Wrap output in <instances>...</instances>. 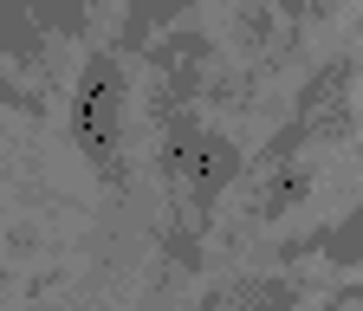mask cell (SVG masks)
<instances>
[{
  "label": "cell",
  "instance_id": "cell-1",
  "mask_svg": "<svg viewBox=\"0 0 363 311\" xmlns=\"http://www.w3.org/2000/svg\"><path fill=\"white\" fill-rule=\"evenodd\" d=\"M123 104H130V84H123V65L117 52H98L78 78V104H72V130L78 143L91 149V162L117 175V143H123Z\"/></svg>",
  "mask_w": 363,
  "mask_h": 311
},
{
  "label": "cell",
  "instance_id": "cell-2",
  "mask_svg": "<svg viewBox=\"0 0 363 311\" xmlns=\"http://www.w3.org/2000/svg\"><path fill=\"white\" fill-rule=\"evenodd\" d=\"M208 59H214V46H208L201 33H169V39H156V52H150V65L162 72V84H156V117H175V104L195 98Z\"/></svg>",
  "mask_w": 363,
  "mask_h": 311
},
{
  "label": "cell",
  "instance_id": "cell-3",
  "mask_svg": "<svg viewBox=\"0 0 363 311\" xmlns=\"http://www.w3.org/2000/svg\"><path fill=\"white\" fill-rule=\"evenodd\" d=\"M344 91H350V65H325L311 84H305V98H298V137L305 143H331L350 130V111H344Z\"/></svg>",
  "mask_w": 363,
  "mask_h": 311
},
{
  "label": "cell",
  "instance_id": "cell-4",
  "mask_svg": "<svg viewBox=\"0 0 363 311\" xmlns=\"http://www.w3.org/2000/svg\"><path fill=\"white\" fill-rule=\"evenodd\" d=\"M305 188H311V169L305 162H279V169H272V182L259 188V208L253 214H286V208L305 201Z\"/></svg>",
  "mask_w": 363,
  "mask_h": 311
},
{
  "label": "cell",
  "instance_id": "cell-5",
  "mask_svg": "<svg viewBox=\"0 0 363 311\" xmlns=\"http://www.w3.org/2000/svg\"><path fill=\"white\" fill-rule=\"evenodd\" d=\"M227 298H234V305H247V311H292V305H298V292H292L286 279H259V285H234Z\"/></svg>",
  "mask_w": 363,
  "mask_h": 311
},
{
  "label": "cell",
  "instance_id": "cell-6",
  "mask_svg": "<svg viewBox=\"0 0 363 311\" xmlns=\"http://www.w3.org/2000/svg\"><path fill=\"white\" fill-rule=\"evenodd\" d=\"M175 7H189V0H136V13L123 20V46H136V39H143L156 20H169Z\"/></svg>",
  "mask_w": 363,
  "mask_h": 311
},
{
  "label": "cell",
  "instance_id": "cell-7",
  "mask_svg": "<svg viewBox=\"0 0 363 311\" xmlns=\"http://www.w3.org/2000/svg\"><path fill=\"white\" fill-rule=\"evenodd\" d=\"M325 247H331V259H363V214L344 220L337 234H325Z\"/></svg>",
  "mask_w": 363,
  "mask_h": 311
}]
</instances>
